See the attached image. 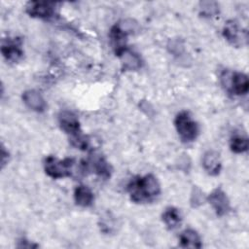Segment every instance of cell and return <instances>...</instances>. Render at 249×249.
Here are the masks:
<instances>
[{"mask_svg": "<svg viewBox=\"0 0 249 249\" xmlns=\"http://www.w3.org/2000/svg\"><path fill=\"white\" fill-rule=\"evenodd\" d=\"M127 192L134 202L151 201L160 194V185L152 174L137 176L128 183Z\"/></svg>", "mask_w": 249, "mask_h": 249, "instance_id": "6da1fadb", "label": "cell"}, {"mask_svg": "<svg viewBox=\"0 0 249 249\" xmlns=\"http://www.w3.org/2000/svg\"><path fill=\"white\" fill-rule=\"evenodd\" d=\"M174 125L183 142L190 143L196 139L199 132L198 125L187 111H182L176 115Z\"/></svg>", "mask_w": 249, "mask_h": 249, "instance_id": "7a4b0ae2", "label": "cell"}, {"mask_svg": "<svg viewBox=\"0 0 249 249\" xmlns=\"http://www.w3.org/2000/svg\"><path fill=\"white\" fill-rule=\"evenodd\" d=\"M74 163L73 159L58 160L53 156H49L45 159L44 168L48 176L53 179H59L71 175Z\"/></svg>", "mask_w": 249, "mask_h": 249, "instance_id": "3957f363", "label": "cell"}, {"mask_svg": "<svg viewBox=\"0 0 249 249\" xmlns=\"http://www.w3.org/2000/svg\"><path fill=\"white\" fill-rule=\"evenodd\" d=\"M221 82L227 90L235 95H244L248 92L249 81L244 73L224 71L221 75Z\"/></svg>", "mask_w": 249, "mask_h": 249, "instance_id": "277c9868", "label": "cell"}, {"mask_svg": "<svg viewBox=\"0 0 249 249\" xmlns=\"http://www.w3.org/2000/svg\"><path fill=\"white\" fill-rule=\"evenodd\" d=\"M223 36L232 46H242L247 41V32L237 21L229 20L223 28Z\"/></svg>", "mask_w": 249, "mask_h": 249, "instance_id": "5b68a950", "label": "cell"}, {"mask_svg": "<svg viewBox=\"0 0 249 249\" xmlns=\"http://www.w3.org/2000/svg\"><path fill=\"white\" fill-rule=\"evenodd\" d=\"M55 4L52 2L30 1L25 7L26 13L32 18H50L54 15Z\"/></svg>", "mask_w": 249, "mask_h": 249, "instance_id": "8992f818", "label": "cell"}, {"mask_svg": "<svg viewBox=\"0 0 249 249\" xmlns=\"http://www.w3.org/2000/svg\"><path fill=\"white\" fill-rule=\"evenodd\" d=\"M207 199L218 216L226 215L231 209L230 200L227 194L220 188L213 190L208 196Z\"/></svg>", "mask_w": 249, "mask_h": 249, "instance_id": "52a82bcc", "label": "cell"}, {"mask_svg": "<svg viewBox=\"0 0 249 249\" xmlns=\"http://www.w3.org/2000/svg\"><path fill=\"white\" fill-rule=\"evenodd\" d=\"M116 54L119 56L122 62L123 68L124 70L134 71V70H138L142 66L141 57L136 53L128 49L127 47L118 51Z\"/></svg>", "mask_w": 249, "mask_h": 249, "instance_id": "ba28073f", "label": "cell"}, {"mask_svg": "<svg viewBox=\"0 0 249 249\" xmlns=\"http://www.w3.org/2000/svg\"><path fill=\"white\" fill-rule=\"evenodd\" d=\"M58 123L63 131L72 135L81 132L80 123L77 116L70 111H62L58 115Z\"/></svg>", "mask_w": 249, "mask_h": 249, "instance_id": "9c48e42d", "label": "cell"}, {"mask_svg": "<svg viewBox=\"0 0 249 249\" xmlns=\"http://www.w3.org/2000/svg\"><path fill=\"white\" fill-rule=\"evenodd\" d=\"M1 53L3 56L11 62H17L23 56V51L20 48V43L17 40H3Z\"/></svg>", "mask_w": 249, "mask_h": 249, "instance_id": "30bf717a", "label": "cell"}, {"mask_svg": "<svg viewBox=\"0 0 249 249\" xmlns=\"http://www.w3.org/2000/svg\"><path fill=\"white\" fill-rule=\"evenodd\" d=\"M24 104L35 112H43L46 109V101L41 93L35 89H28L22 93Z\"/></svg>", "mask_w": 249, "mask_h": 249, "instance_id": "8fae6325", "label": "cell"}, {"mask_svg": "<svg viewBox=\"0 0 249 249\" xmlns=\"http://www.w3.org/2000/svg\"><path fill=\"white\" fill-rule=\"evenodd\" d=\"M86 168L92 170V172L102 178H108L111 174V167L109 163L100 155H93V157L86 162Z\"/></svg>", "mask_w": 249, "mask_h": 249, "instance_id": "7c38bea8", "label": "cell"}, {"mask_svg": "<svg viewBox=\"0 0 249 249\" xmlns=\"http://www.w3.org/2000/svg\"><path fill=\"white\" fill-rule=\"evenodd\" d=\"M202 165L204 170L211 176H216L220 173L222 163L220 156L216 151H207L202 158Z\"/></svg>", "mask_w": 249, "mask_h": 249, "instance_id": "4fadbf2b", "label": "cell"}, {"mask_svg": "<svg viewBox=\"0 0 249 249\" xmlns=\"http://www.w3.org/2000/svg\"><path fill=\"white\" fill-rule=\"evenodd\" d=\"M179 242H180V246L184 248H201L202 247L200 236L196 231L192 229L185 230L180 234Z\"/></svg>", "mask_w": 249, "mask_h": 249, "instance_id": "5bb4252c", "label": "cell"}, {"mask_svg": "<svg viewBox=\"0 0 249 249\" xmlns=\"http://www.w3.org/2000/svg\"><path fill=\"white\" fill-rule=\"evenodd\" d=\"M74 199L78 205L82 207H88L92 204L94 196L89 187L85 185H79L74 191Z\"/></svg>", "mask_w": 249, "mask_h": 249, "instance_id": "9a60e30c", "label": "cell"}, {"mask_svg": "<svg viewBox=\"0 0 249 249\" xmlns=\"http://www.w3.org/2000/svg\"><path fill=\"white\" fill-rule=\"evenodd\" d=\"M162 221L169 230L178 228L182 222L180 211L175 207H167L162 213Z\"/></svg>", "mask_w": 249, "mask_h": 249, "instance_id": "2e32d148", "label": "cell"}, {"mask_svg": "<svg viewBox=\"0 0 249 249\" xmlns=\"http://www.w3.org/2000/svg\"><path fill=\"white\" fill-rule=\"evenodd\" d=\"M231 150L233 153L236 154H240V153H244L248 150V140L247 137L240 135V134H234L231 138Z\"/></svg>", "mask_w": 249, "mask_h": 249, "instance_id": "e0dca14e", "label": "cell"}, {"mask_svg": "<svg viewBox=\"0 0 249 249\" xmlns=\"http://www.w3.org/2000/svg\"><path fill=\"white\" fill-rule=\"evenodd\" d=\"M199 11L204 17H214L219 13V5L214 1H202L199 3Z\"/></svg>", "mask_w": 249, "mask_h": 249, "instance_id": "ac0fdd59", "label": "cell"}, {"mask_svg": "<svg viewBox=\"0 0 249 249\" xmlns=\"http://www.w3.org/2000/svg\"><path fill=\"white\" fill-rule=\"evenodd\" d=\"M203 201H204V196H203L202 192L198 188L195 187L193 189V193L191 195V203H192V205L194 207H196V206L201 205L203 203Z\"/></svg>", "mask_w": 249, "mask_h": 249, "instance_id": "d6986e66", "label": "cell"}, {"mask_svg": "<svg viewBox=\"0 0 249 249\" xmlns=\"http://www.w3.org/2000/svg\"><path fill=\"white\" fill-rule=\"evenodd\" d=\"M37 246H38L37 244H33L32 242H30L24 238L20 239L18 244V247H19V248H22V247L23 248H33V247H37Z\"/></svg>", "mask_w": 249, "mask_h": 249, "instance_id": "ffe728a7", "label": "cell"}, {"mask_svg": "<svg viewBox=\"0 0 249 249\" xmlns=\"http://www.w3.org/2000/svg\"><path fill=\"white\" fill-rule=\"evenodd\" d=\"M8 159H9V153H8V151L5 150V147L2 145V147H1V165H2V167H4V165L8 162Z\"/></svg>", "mask_w": 249, "mask_h": 249, "instance_id": "44dd1931", "label": "cell"}]
</instances>
